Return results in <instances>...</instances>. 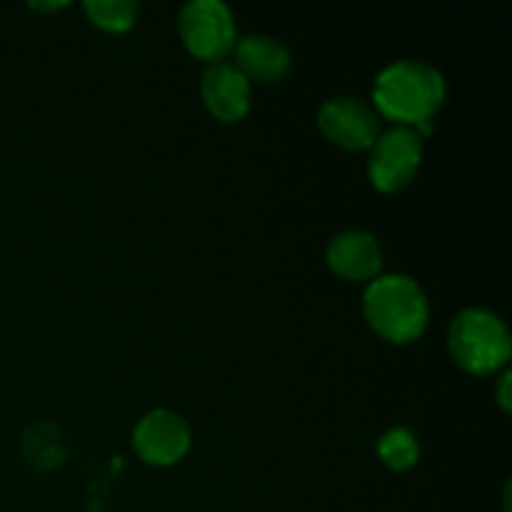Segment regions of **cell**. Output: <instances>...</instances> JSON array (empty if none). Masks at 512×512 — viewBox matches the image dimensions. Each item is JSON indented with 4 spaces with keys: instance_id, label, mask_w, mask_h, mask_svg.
Wrapping results in <instances>:
<instances>
[{
    "instance_id": "obj_1",
    "label": "cell",
    "mask_w": 512,
    "mask_h": 512,
    "mask_svg": "<svg viewBox=\"0 0 512 512\" xmlns=\"http://www.w3.org/2000/svg\"><path fill=\"white\" fill-rule=\"evenodd\" d=\"M445 98L448 85L443 73L423 60H395L373 83V110L400 128L418 130L433 123Z\"/></svg>"
},
{
    "instance_id": "obj_2",
    "label": "cell",
    "mask_w": 512,
    "mask_h": 512,
    "mask_svg": "<svg viewBox=\"0 0 512 512\" xmlns=\"http://www.w3.org/2000/svg\"><path fill=\"white\" fill-rule=\"evenodd\" d=\"M363 315L373 333L393 345L420 340L430 323V303L418 280L403 273L378 275L363 295Z\"/></svg>"
},
{
    "instance_id": "obj_3",
    "label": "cell",
    "mask_w": 512,
    "mask_h": 512,
    "mask_svg": "<svg viewBox=\"0 0 512 512\" xmlns=\"http://www.w3.org/2000/svg\"><path fill=\"white\" fill-rule=\"evenodd\" d=\"M448 350L455 365L470 375H493L512 355L505 320L488 308H465L448 328Z\"/></svg>"
},
{
    "instance_id": "obj_4",
    "label": "cell",
    "mask_w": 512,
    "mask_h": 512,
    "mask_svg": "<svg viewBox=\"0 0 512 512\" xmlns=\"http://www.w3.org/2000/svg\"><path fill=\"white\" fill-rule=\"evenodd\" d=\"M185 50L203 63H223L238 43L235 15L223 0H190L178 13Z\"/></svg>"
},
{
    "instance_id": "obj_5",
    "label": "cell",
    "mask_w": 512,
    "mask_h": 512,
    "mask_svg": "<svg viewBox=\"0 0 512 512\" xmlns=\"http://www.w3.org/2000/svg\"><path fill=\"white\" fill-rule=\"evenodd\" d=\"M425 140L413 128L385 130L368 150V180L378 193H400L420 173Z\"/></svg>"
},
{
    "instance_id": "obj_6",
    "label": "cell",
    "mask_w": 512,
    "mask_h": 512,
    "mask_svg": "<svg viewBox=\"0 0 512 512\" xmlns=\"http://www.w3.org/2000/svg\"><path fill=\"white\" fill-rule=\"evenodd\" d=\"M130 443L145 465L170 468L188 455L193 445V430L188 420L175 410L155 408L135 423Z\"/></svg>"
},
{
    "instance_id": "obj_7",
    "label": "cell",
    "mask_w": 512,
    "mask_h": 512,
    "mask_svg": "<svg viewBox=\"0 0 512 512\" xmlns=\"http://www.w3.org/2000/svg\"><path fill=\"white\" fill-rule=\"evenodd\" d=\"M318 128L338 148L360 153L370 150L380 135V118L373 105L355 95H335L318 110Z\"/></svg>"
},
{
    "instance_id": "obj_8",
    "label": "cell",
    "mask_w": 512,
    "mask_h": 512,
    "mask_svg": "<svg viewBox=\"0 0 512 512\" xmlns=\"http://www.w3.org/2000/svg\"><path fill=\"white\" fill-rule=\"evenodd\" d=\"M200 98L220 123H240L253 108V85L233 63H213L200 80Z\"/></svg>"
},
{
    "instance_id": "obj_9",
    "label": "cell",
    "mask_w": 512,
    "mask_h": 512,
    "mask_svg": "<svg viewBox=\"0 0 512 512\" xmlns=\"http://www.w3.org/2000/svg\"><path fill=\"white\" fill-rule=\"evenodd\" d=\"M325 263L338 278L370 283L383 270V248L368 230H343L328 243Z\"/></svg>"
},
{
    "instance_id": "obj_10",
    "label": "cell",
    "mask_w": 512,
    "mask_h": 512,
    "mask_svg": "<svg viewBox=\"0 0 512 512\" xmlns=\"http://www.w3.org/2000/svg\"><path fill=\"white\" fill-rule=\"evenodd\" d=\"M235 68L248 83H280L293 70V55L270 35H245L233 48Z\"/></svg>"
},
{
    "instance_id": "obj_11",
    "label": "cell",
    "mask_w": 512,
    "mask_h": 512,
    "mask_svg": "<svg viewBox=\"0 0 512 512\" xmlns=\"http://www.w3.org/2000/svg\"><path fill=\"white\" fill-rule=\"evenodd\" d=\"M380 463L393 473H405L420 460V440L408 428H388L375 445Z\"/></svg>"
},
{
    "instance_id": "obj_12",
    "label": "cell",
    "mask_w": 512,
    "mask_h": 512,
    "mask_svg": "<svg viewBox=\"0 0 512 512\" xmlns=\"http://www.w3.org/2000/svg\"><path fill=\"white\" fill-rule=\"evenodd\" d=\"M85 15L103 33H128L138 23V3L133 0H85Z\"/></svg>"
},
{
    "instance_id": "obj_13",
    "label": "cell",
    "mask_w": 512,
    "mask_h": 512,
    "mask_svg": "<svg viewBox=\"0 0 512 512\" xmlns=\"http://www.w3.org/2000/svg\"><path fill=\"white\" fill-rule=\"evenodd\" d=\"M510 380H512V373H510V370H505V375L500 378V385H498V403H500V408H503V413H510V410H512Z\"/></svg>"
},
{
    "instance_id": "obj_14",
    "label": "cell",
    "mask_w": 512,
    "mask_h": 512,
    "mask_svg": "<svg viewBox=\"0 0 512 512\" xmlns=\"http://www.w3.org/2000/svg\"><path fill=\"white\" fill-rule=\"evenodd\" d=\"M63 8H68V3H30V10H40V13H55Z\"/></svg>"
}]
</instances>
